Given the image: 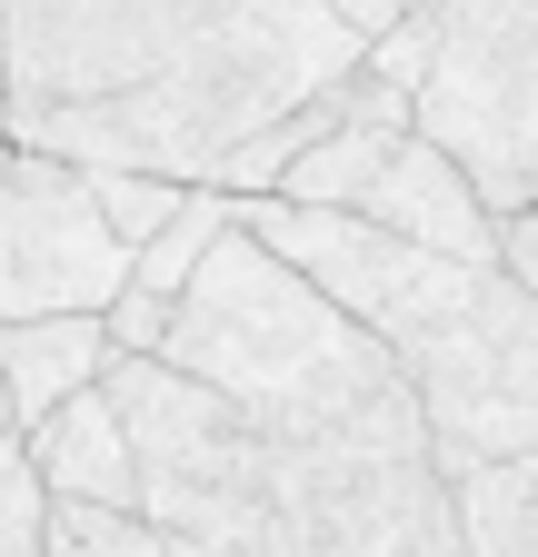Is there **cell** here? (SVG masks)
Instances as JSON below:
<instances>
[{
  "mask_svg": "<svg viewBox=\"0 0 538 557\" xmlns=\"http://www.w3.org/2000/svg\"><path fill=\"white\" fill-rule=\"evenodd\" d=\"M409 11H429V0H409Z\"/></svg>",
  "mask_w": 538,
  "mask_h": 557,
  "instance_id": "20",
  "label": "cell"
},
{
  "mask_svg": "<svg viewBox=\"0 0 538 557\" xmlns=\"http://www.w3.org/2000/svg\"><path fill=\"white\" fill-rule=\"evenodd\" d=\"M40 537H50V487L30 478V429L0 388V557H40Z\"/></svg>",
  "mask_w": 538,
  "mask_h": 557,
  "instance_id": "12",
  "label": "cell"
},
{
  "mask_svg": "<svg viewBox=\"0 0 538 557\" xmlns=\"http://www.w3.org/2000/svg\"><path fill=\"white\" fill-rule=\"evenodd\" d=\"M50 518L71 528L90 557H189V547H180L160 518H140V508H60V498H50Z\"/></svg>",
  "mask_w": 538,
  "mask_h": 557,
  "instance_id": "14",
  "label": "cell"
},
{
  "mask_svg": "<svg viewBox=\"0 0 538 557\" xmlns=\"http://www.w3.org/2000/svg\"><path fill=\"white\" fill-rule=\"evenodd\" d=\"M499 269L538 299V209H509V220H499Z\"/></svg>",
  "mask_w": 538,
  "mask_h": 557,
  "instance_id": "16",
  "label": "cell"
},
{
  "mask_svg": "<svg viewBox=\"0 0 538 557\" xmlns=\"http://www.w3.org/2000/svg\"><path fill=\"white\" fill-rule=\"evenodd\" d=\"M419 129L499 209H538V0H429Z\"/></svg>",
  "mask_w": 538,
  "mask_h": 557,
  "instance_id": "4",
  "label": "cell"
},
{
  "mask_svg": "<svg viewBox=\"0 0 538 557\" xmlns=\"http://www.w3.org/2000/svg\"><path fill=\"white\" fill-rule=\"evenodd\" d=\"M40 557H90V547H81L71 528H60V518H50V537H40Z\"/></svg>",
  "mask_w": 538,
  "mask_h": 557,
  "instance_id": "18",
  "label": "cell"
},
{
  "mask_svg": "<svg viewBox=\"0 0 538 557\" xmlns=\"http://www.w3.org/2000/svg\"><path fill=\"white\" fill-rule=\"evenodd\" d=\"M329 11H340V21H350L359 40H379V30H389L399 11H409V0H329Z\"/></svg>",
  "mask_w": 538,
  "mask_h": 557,
  "instance_id": "17",
  "label": "cell"
},
{
  "mask_svg": "<svg viewBox=\"0 0 538 557\" xmlns=\"http://www.w3.org/2000/svg\"><path fill=\"white\" fill-rule=\"evenodd\" d=\"M170 309L180 299H150V289H120L100 319H110V348L120 359H160V338H170Z\"/></svg>",
  "mask_w": 538,
  "mask_h": 557,
  "instance_id": "15",
  "label": "cell"
},
{
  "mask_svg": "<svg viewBox=\"0 0 538 557\" xmlns=\"http://www.w3.org/2000/svg\"><path fill=\"white\" fill-rule=\"evenodd\" d=\"M120 289H130V239L110 230L100 180L0 139V329L110 309Z\"/></svg>",
  "mask_w": 538,
  "mask_h": 557,
  "instance_id": "5",
  "label": "cell"
},
{
  "mask_svg": "<svg viewBox=\"0 0 538 557\" xmlns=\"http://www.w3.org/2000/svg\"><path fill=\"white\" fill-rule=\"evenodd\" d=\"M30 478L50 487L60 508H140V458H130L120 398L110 388L60 398L40 429H30Z\"/></svg>",
  "mask_w": 538,
  "mask_h": 557,
  "instance_id": "7",
  "label": "cell"
},
{
  "mask_svg": "<svg viewBox=\"0 0 538 557\" xmlns=\"http://www.w3.org/2000/svg\"><path fill=\"white\" fill-rule=\"evenodd\" d=\"M359 220H379L389 239H419L439 259H499V209L479 199V180H468L429 129H409L379 160V180L359 189Z\"/></svg>",
  "mask_w": 538,
  "mask_h": 557,
  "instance_id": "6",
  "label": "cell"
},
{
  "mask_svg": "<svg viewBox=\"0 0 538 557\" xmlns=\"http://www.w3.org/2000/svg\"><path fill=\"white\" fill-rule=\"evenodd\" d=\"M419 120H340L329 139H309V150L290 160V180L269 199H299V209H359V189L379 180V160L409 139Z\"/></svg>",
  "mask_w": 538,
  "mask_h": 557,
  "instance_id": "9",
  "label": "cell"
},
{
  "mask_svg": "<svg viewBox=\"0 0 538 557\" xmlns=\"http://www.w3.org/2000/svg\"><path fill=\"white\" fill-rule=\"evenodd\" d=\"M90 180H100V209H110V230L130 239V259L189 209V180H150V170H90Z\"/></svg>",
  "mask_w": 538,
  "mask_h": 557,
  "instance_id": "13",
  "label": "cell"
},
{
  "mask_svg": "<svg viewBox=\"0 0 538 557\" xmlns=\"http://www.w3.org/2000/svg\"><path fill=\"white\" fill-rule=\"evenodd\" d=\"M359 50L369 40L329 0H0V90L21 150L189 189Z\"/></svg>",
  "mask_w": 538,
  "mask_h": 557,
  "instance_id": "1",
  "label": "cell"
},
{
  "mask_svg": "<svg viewBox=\"0 0 538 557\" xmlns=\"http://www.w3.org/2000/svg\"><path fill=\"white\" fill-rule=\"evenodd\" d=\"M0 139H11V90H0Z\"/></svg>",
  "mask_w": 538,
  "mask_h": 557,
  "instance_id": "19",
  "label": "cell"
},
{
  "mask_svg": "<svg viewBox=\"0 0 538 557\" xmlns=\"http://www.w3.org/2000/svg\"><path fill=\"white\" fill-rule=\"evenodd\" d=\"M449 487H458V537H468V557H538V458L468 468Z\"/></svg>",
  "mask_w": 538,
  "mask_h": 557,
  "instance_id": "10",
  "label": "cell"
},
{
  "mask_svg": "<svg viewBox=\"0 0 538 557\" xmlns=\"http://www.w3.org/2000/svg\"><path fill=\"white\" fill-rule=\"evenodd\" d=\"M160 359L180 379H199V388H220L240 418H259L269 438L350 429V418L409 398V379H399L389 348L329 299L319 278H299L249 230H230L210 259H199V278L170 309Z\"/></svg>",
  "mask_w": 538,
  "mask_h": 557,
  "instance_id": "2",
  "label": "cell"
},
{
  "mask_svg": "<svg viewBox=\"0 0 538 557\" xmlns=\"http://www.w3.org/2000/svg\"><path fill=\"white\" fill-rule=\"evenodd\" d=\"M399 379H409L449 478L538 458V299L499 259H479L449 289V309L399 348Z\"/></svg>",
  "mask_w": 538,
  "mask_h": 557,
  "instance_id": "3",
  "label": "cell"
},
{
  "mask_svg": "<svg viewBox=\"0 0 538 557\" xmlns=\"http://www.w3.org/2000/svg\"><path fill=\"white\" fill-rule=\"evenodd\" d=\"M110 359H120V348H110V319H100V309H71V319H11V329H0V388H11L21 429H40L60 398L100 388Z\"/></svg>",
  "mask_w": 538,
  "mask_h": 557,
  "instance_id": "8",
  "label": "cell"
},
{
  "mask_svg": "<svg viewBox=\"0 0 538 557\" xmlns=\"http://www.w3.org/2000/svg\"><path fill=\"white\" fill-rule=\"evenodd\" d=\"M230 230H240V199L199 180V189H189V209H180V220H170V230H160L140 259H130V289H150V299H180L189 278H199V259H210Z\"/></svg>",
  "mask_w": 538,
  "mask_h": 557,
  "instance_id": "11",
  "label": "cell"
}]
</instances>
